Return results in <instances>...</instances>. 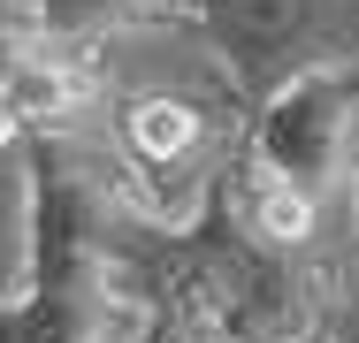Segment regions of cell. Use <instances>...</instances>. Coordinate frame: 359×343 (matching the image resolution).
I'll use <instances>...</instances> for the list:
<instances>
[{"instance_id":"8992f818","label":"cell","mask_w":359,"mask_h":343,"mask_svg":"<svg viewBox=\"0 0 359 343\" xmlns=\"http://www.w3.org/2000/svg\"><path fill=\"white\" fill-rule=\"evenodd\" d=\"M62 38H115L138 23H184V0H23Z\"/></svg>"},{"instance_id":"5b68a950","label":"cell","mask_w":359,"mask_h":343,"mask_svg":"<svg viewBox=\"0 0 359 343\" xmlns=\"http://www.w3.org/2000/svg\"><path fill=\"white\" fill-rule=\"evenodd\" d=\"M245 168L276 176L306 199H329V183L359 168V62L306 69L260 92L245 122Z\"/></svg>"},{"instance_id":"3957f363","label":"cell","mask_w":359,"mask_h":343,"mask_svg":"<svg viewBox=\"0 0 359 343\" xmlns=\"http://www.w3.org/2000/svg\"><path fill=\"white\" fill-rule=\"evenodd\" d=\"M245 153V130H229L191 92H107V183L138 221L184 229L207 191Z\"/></svg>"},{"instance_id":"52a82bcc","label":"cell","mask_w":359,"mask_h":343,"mask_svg":"<svg viewBox=\"0 0 359 343\" xmlns=\"http://www.w3.org/2000/svg\"><path fill=\"white\" fill-rule=\"evenodd\" d=\"M138 343H222L207 313H191L184 298H145V336Z\"/></svg>"},{"instance_id":"277c9868","label":"cell","mask_w":359,"mask_h":343,"mask_svg":"<svg viewBox=\"0 0 359 343\" xmlns=\"http://www.w3.org/2000/svg\"><path fill=\"white\" fill-rule=\"evenodd\" d=\"M237 99H260L306 69L359 62V0H184Z\"/></svg>"},{"instance_id":"6da1fadb","label":"cell","mask_w":359,"mask_h":343,"mask_svg":"<svg viewBox=\"0 0 359 343\" xmlns=\"http://www.w3.org/2000/svg\"><path fill=\"white\" fill-rule=\"evenodd\" d=\"M130 206L69 137H23V274L0 298V343H138L145 290L123 252Z\"/></svg>"},{"instance_id":"7a4b0ae2","label":"cell","mask_w":359,"mask_h":343,"mask_svg":"<svg viewBox=\"0 0 359 343\" xmlns=\"http://www.w3.org/2000/svg\"><path fill=\"white\" fill-rule=\"evenodd\" d=\"M237 160L184 229H161V221L130 214V229H123L130 282L145 298H184L191 313H207V328L222 343H321L329 274L306 260V244H276L245 221Z\"/></svg>"}]
</instances>
